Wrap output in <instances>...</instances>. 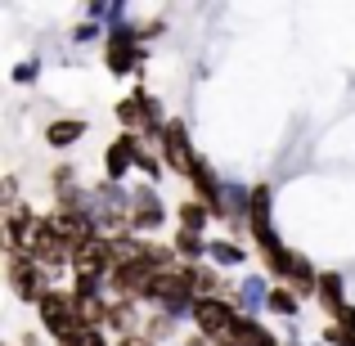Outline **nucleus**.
Masks as SVG:
<instances>
[{"mask_svg":"<svg viewBox=\"0 0 355 346\" xmlns=\"http://www.w3.org/2000/svg\"><path fill=\"white\" fill-rule=\"evenodd\" d=\"M36 311H41V329L50 333L59 346H68V342H77L81 333H90L86 320H81V311H77V297L63 293V288H54V293L45 297Z\"/></svg>","mask_w":355,"mask_h":346,"instance_id":"f257e3e1","label":"nucleus"},{"mask_svg":"<svg viewBox=\"0 0 355 346\" xmlns=\"http://www.w3.org/2000/svg\"><path fill=\"white\" fill-rule=\"evenodd\" d=\"M153 306H162V315H193V306H198V293H193L189 284V266H175V270H157L153 275V297H148Z\"/></svg>","mask_w":355,"mask_h":346,"instance_id":"f03ea898","label":"nucleus"},{"mask_svg":"<svg viewBox=\"0 0 355 346\" xmlns=\"http://www.w3.org/2000/svg\"><path fill=\"white\" fill-rule=\"evenodd\" d=\"M239 320L243 315H239V306L230 302V297H202V302L193 306V329H198V338H207L211 346L234 338Z\"/></svg>","mask_w":355,"mask_h":346,"instance_id":"7ed1b4c3","label":"nucleus"},{"mask_svg":"<svg viewBox=\"0 0 355 346\" xmlns=\"http://www.w3.org/2000/svg\"><path fill=\"white\" fill-rule=\"evenodd\" d=\"M5 270H9V284H14V297H18V302L41 306L45 297L54 293V288H50V275H45V266H41L36 257H27V252H9Z\"/></svg>","mask_w":355,"mask_h":346,"instance_id":"20e7f679","label":"nucleus"},{"mask_svg":"<svg viewBox=\"0 0 355 346\" xmlns=\"http://www.w3.org/2000/svg\"><path fill=\"white\" fill-rule=\"evenodd\" d=\"M139 59H144V36L139 27L121 23V27H108L104 36V63L113 77H126V72H139Z\"/></svg>","mask_w":355,"mask_h":346,"instance_id":"39448f33","label":"nucleus"},{"mask_svg":"<svg viewBox=\"0 0 355 346\" xmlns=\"http://www.w3.org/2000/svg\"><path fill=\"white\" fill-rule=\"evenodd\" d=\"M117 121L126 126V135H157L162 139V130H166V117H162V108H157V99L144 95V90H135L130 99H121Z\"/></svg>","mask_w":355,"mask_h":346,"instance_id":"423d86ee","label":"nucleus"},{"mask_svg":"<svg viewBox=\"0 0 355 346\" xmlns=\"http://www.w3.org/2000/svg\"><path fill=\"white\" fill-rule=\"evenodd\" d=\"M162 162L171 166L175 175H184L189 180V171L198 166V153H193V139H189V126L184 121H166V130H162Z\"/></svg>","mask_w":355,"mask_h":346,"instance_id":"0eeeda50","label":"nucleus"},{"mask_svg":"<svg viewBox=\"0 0 355 346\" xmlns=\"http://www.w3.org/2000/svg\"><path fill=\"white\" fill-rule=\"evenodd\" d=\"M45 234V220L36 216V211H27V207H14L5 216V239H9V252H27L32 257V248H36V239Z\"/></svg>","mask_w":355,"mask_h":346,"instance_id":"6e6552de","label":"nucleus"},{"mask_svg":"<svg viewBox=\"0 0 355 346\" xmlns=\"http://www.w3.org/2000/svg\"><path fill=\"white\" fill-rule=\"evenodd\" d=\"M166 220V207H162V198H157L153 189H135V202H130V230H144V234H153L157 225Z\"/></svg>","mask_w":355,"mask_h":346,"instance_id":"1a4fd4ad","label":"nucleus"},{"mask_svg":"<svg viewBox=\"0 0 355 346\" xmlns=\"http://www.w3.org/2000/svg\"><path fill=\"white\" fill-rule=\"evenodd\" d=\"M72 252H77V248H72L68 239H59V234L50 230V220H45V234H41V239H36L32 257L41 261L45 270H63V266H72Z\"/></svg>","mask_w":355,"mask_h":346,"instance_id":"9d476101","label":"nucleus"},{"mask_svg":"<svg viewBox=\"0 0 355 346\" xmlns=\"http://www.w3.org/2000/svg\"><path fill=\"white\" fill-rule=\"evenodd\" d=\"M270 293H275V288H270V284H266L261 275L243 279V284L234 288V306H239V315H248V320H257L261 311H270Z\"/></svg>","mask_w":355,"mask_h":346,"instance_id":"9b49d317","label":"nucleus"},{"mask_svg":"<svg viewBox=\"0 0 355 346\" xmlns=\"http://www.w3.org/2000/svg\"><path fill=\"white\" fill-rule=\"evenodd\" d=\"M135 153H139V135H126V130H121L113 144H108V153H104V171H108V180H113V184L130 171V166H135Z\"/></svg>","mask_w":355,"mask_h":346,"instance_id":"f8f14e48","label":"nucleus"},{"mask_svg":"<svg viewBox=\"0 0 355 346\" xmlns=\"http://www.w3.org/2000/svg\"><path fill=\"white\" fill-rule=\"evenodd\" d=\"M315 297H320V306L338 320V315L347 311V284H342V275L324 270V275H320V293H315Z\"/></svg>","mask_w":355,"mask_h":346,"instance_id":"ddd939ff","label":"nucleus"},{"mask_svg":"<svg viewBox=\"0 0 355 346\" xmlns=\"http://www.w3.org/2000/svg\"><path fill=\"white\" fill-rule=\"evenodd\" d=\"M81 135H86V121H81V117H59V121L45 126V144H50V148H72Z\"/></svg>","mask_w":355,"mask_h":346,"instance_id":"4468645a","label":"nucleus"},{"mask_svg":"<svg viewBox=\"0 0 355 346\" xmlns=\"http://www.w3.org/2000/svg\"><path fill=\"white\" fill-rule=\"evenodd\" d=\"M248 230H275L270 225V184H252V202H248Z\"/></svg>","mask_w":355,"mask_h":346,"instance_id":"2eb2a0df","label":"nucleus"},{"mask_svg":"<svg viewBox=\"0 0 355 346\" xmlns=\"http://www.w3.org/2000/svg\"><path fill=\"white\" fill-rule=\"evenodd\" d=\"M189 284H193V293H198V302L202 297H225V279L211 266H189Z\"/></svg>","mask_w":355,"mask_h":346,"instance_id":"dca6fc26","label":"nucleus"},{"mask_svg":"<svg viewBox=\"0 0 355 346\" xmlns=\"http://www.w3.org/2000/svg\"><path fill=\"white\" fill-rule=\"evenodd\" d=\"M234 342H243V346H279V338H275V333H270L261 320H248V315L239 320V329H234Z\"/></svg>","mask_w":355,"mask_h":346,"instance_id":"f3484780","label":"nucleus"},{"mask_svg":"<svg viewBox=\"0 0 355 346\" xmlns=\"http://www.w3.org/2000/svg\"><path fill=\"white\" fill-rule=\"evenodd\" d=\"M288 288H293L297 297H311V293H320V270H315L306 257H297V266H293V279H288Z\"/></svg>","mask_w":355,"mask_h":346,"instance_id":"a211bd4d","label":"nucleus"},{"mask_svg":"<svg viewBox=\"0 0 355 346\" xmlns=\"http://www.w3.org/2000/svg\"><path fill=\"white\" fill-rule=\"evenodd\" d=\"M108 329L121 333V338L139 333V311H135V302H113V311H108Z\"/></svg>","mask_w":355,"mask_h":346,"instance_id":"6ab92c4d","label":"nucleus"},{"mask_svg":"<svg viewBox=\"0 0 355 346\" xmlns=\"http://www.w3.org/2000/svg\"><path fill=\"white\" fill-rule=\"evenodd\" d=\"M324 342H333V346H355V306H347V311H342L338 320L324 329Z\"/></svg>","mask_w":355,"mask_h":346,"instance_id":"aec40b11","label":"nucleus"},{"mask_svg":"<svg viewBox=\"0 0 355 346\" xmlns=\"http://www.w3.org/2000/svg\"><path fill=\"white\" fill-rule=\"evenodd\" d=\"M175 257L180 261H189V266H202V257H207V243H202V234H189V230H180L175 234Z\"/></svg>","mask_w":355,"mask_h":346,"instance_id":"412c9836","label":"nucleus"},{"mask_svg":"<svg viewBox=\"0 0 355 346\" xmlns=\"http://www.w3.org/2000/svg\"><path fill=\"white\" fill-rule=\"evenodd\" d=\"M207 216H211V211L202 207L198 198L180 202V230H189V234H202V230H207Z\"/></svg>","mask_w":355,"mask_h":346,"instance_id":"4be33fe9","label":"nucleus"},{"mask_svg":"<svg viewBox=\"0 0 355 346\" xmlns=\"http://www.w3.org/2000/svg\"><path fill=\"white\" fill-rule=\"evenodd\" d=\"M207 257H211V266H243V257H248V252H243L239 243L220 239V243H207Z\"/></svg>","mask_w":355,"mask_h":346,"instance_id":"5701e85b","label":"nucleus"},{"mask_svg":"<svg viewBox=\"0 0 355 346\" xmlns=\"http://www.w3.org/2000/svg\"><path fill=\"white\" fill-rule=\"evenodd\" d=\"M270 315H279V320H297V293H293V288H275V293H270Z\"/></svg>","mask_w":355,"mask_h":346,"instance_id":"b1692460","label":"nucleus"},{"mask_svg":"<svg viewBox=\"0 0 355 346\" xmlns=\"http://www.w3.org/2000/svg\"><path fill=\"white\" fill-rule=\"evenodd\" d=\"M135 171H144V175H157V171H162V162H157V157L148 153V148H139V153H135Z\"/></svg>","mask_w":355,"mask_h":346,"instance_id":"393cba45","label":"nucleus"},{"mask_svg":"<svg viewBox=\"0 0 355 346\" xmlns=\"http://www.w3.org/2000/svg\"><path fill=\"white\" fill-rule=\"evenodd\" d=\"M99 32H104L99 23H81L77 32H72V41H81V45H86V41H99Z\"/></svg>","mask_w":355,"mask_h":346,"instance_id":"a878e982","label":"nucleus"},{"mask_svg":"<svg viewBox=\"0 0 355 346\" xmlns=\"http://www.w3.org/2000/svg\"><path fill=\"white\" fill-rule=\"evenodd\" d=\"M36 72H41V63H18L14 81H18V86H27V81H36Z\"/></svg>","mask_w":355,"mask_h":346,"instance_id":"bb28decb","label":"nucleus"},{"mask_svg":"<svg viewBox=\"0 0 355 346\" xmlns=\"http://www.w3.org/2000/svg\"><path fill=\"white\" fill-rule=\"evenodd\" d=\"M166 333H171V315H157V320L148 324V338L157 342V338H166Z\"/></svg>","mask_w":355,"mask_h":346,"instance_id":"cd10ccee","label":"nucleus"},{"mask_svg":"<svg viewBox=\"0 0 355 346\" xmlns=\"http://www.w3.org/2000/svg\"><path fill=\"white\" fill-rule=\"evenodd\" d=\"M68 346H108V342H104V333H99V329H90V333H81V338L68 342Z\"/></svg>","mask_w":355,"mask_h":346,"instance_id":"c85d7f7f","label":"nucleus"},{"mask_svg":"<svg viewBox=\"0 0 355 346\" xmlns=\"http://www.w3.org/2000/svg\"><path fill=\"white\" fill-rule=\"evenodd\" d=\"M117 346H153V338H148V333H130V338H121Z\"/></svg>","mask_w":355,"mask_h":346,"instance_id":"c756f323","label":"nucleus"},{"mask_svg":"<svg viewBox=\"0 0 355 346\" xmlns=\"http://www.w3.org/2000/svg\"><path fill=\"white\" fill-rule=\"evenodd\" d=\"M216 346H243V342H234V338H225V342H216Z\"/></svg>","mask_w":355,"mask_h":346,"instance_id":"7c9ffc66","label":"nucleus"}]
</instances>
